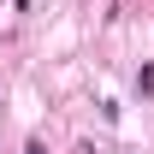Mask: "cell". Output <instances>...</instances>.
<instances>
[{
	"mask_svg": "<svg viewBox=\"0 0 154 154\" xmlns=\"http://www.w3.org/2000/svg\"><path fill=\"white\" fill-rule=\"evenodd\" d=\"M24 154H48V148H42V142H30V148H24Z\"/></svg>",
	"mask_w": 154,
	"mask_h": 154,
	"instance_id": "cell-1",
	"label": "cell"
}]
</instances>
